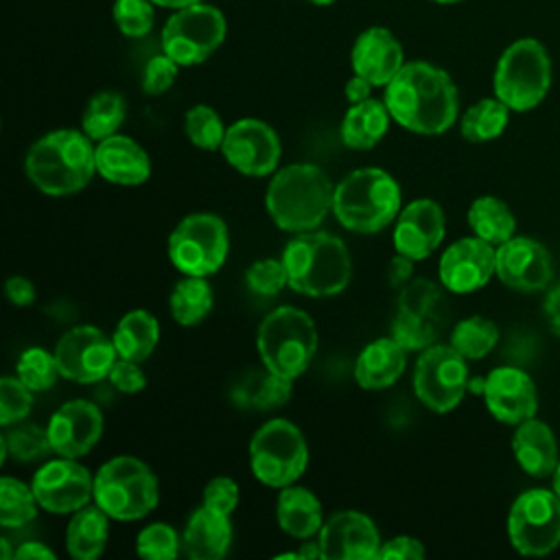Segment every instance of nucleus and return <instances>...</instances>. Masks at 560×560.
<instances>
[{
    "instance_id": "f257e3e1",
    "label": "nucleus",
    "mask_w": 560,
    "mask_h": 560,
    "mask_svg": "<svg viewBox=\"0 0 560 560\" xmlns=\"http://www.w3.org/2000/svg\"><path fill=\"white\" fill-rule=\"evenodd\" d=\"M383 101L396 125L420 136L448 131L459 114L455 81L446 70L429 61H405L385 85Z\"/></svg>"
},
{
    "instance_id": "f03ea898",
    "label": "nucleus",
    "mask_w": 560,
    "mask_h": 560,
    "mask_svg": "<svg viewBox=\"0 0 560 560\" xmlns=\"http://www.w3.org/2000/svg\"><path fill=\"white\" fill-rule=\"evenodd\" d=\"M94 149L96 142L83 129H52L28 147L24 173L48 197L77 195L96 175Z\"/></svg>"
},
{
    "instance_id": "7ed1b4c3",
    "label": "nucleus",
    "mask_w": 560,
    "mask_h": 560,
    "mask_svg": "<svg viewBox=\"0 0 560 560\" xmlns=\"http://www.w3.org/2000/svg\"><path fill=\"white\" fill-rule=\"evenodd\" d=\"M335 186L315 164H287L278 168L265 192V208L282 232L300 234L317 230L332 212Z\"/></svg>"
},
{
    "instance_id": "20e7f679",
    "label": "nucleus",
    "mask_w": 560,
    "mask_h": 560,
    "mask_svg": "<svg viewBox=\"0 0 560 560\" xmlns=\"http://www.w3.org/2000/svg\"><path fill=\"white\" fill-rule=\"evenodd\" d=\"M280 258L289 287L306 298L337 295L352 280V258L346 243L324 230L293 234Z\"/></svg>"
},
{
    "instance_id": "39448f33",
    "label": "nucleus",
    "mask_w": 560,
    "mask_h": 560,
    "mask_svg": "<svg viewBox=\"0 0 560 560\" xmlns=\"http://www.w3.org/2000/svg\"><path fill=\"white\" fill-rule=\"evenodd\" d=\"M400 208V184L385 168L361 166L335 184L332 214L350 232L376 234L396 221Z\"/></svg>"
},
{
    "instance_id": "423d86ee",
    "label": "nucleus",
    "mask_w": 560,
    "mask_h": 560,
    "mask_svg": "<svg viewBox=\"0 0 560 560\" xmlns=\"http://www.w3.org/2000/svg\"><path fill=\"white\" fill-rule=\"evenodd\" d=\"M319 335L313 317L291 304L267 313L256 330V350L262 365L280 376H302L317 352Z\"/></svg>"
},
{
    "instance_id": "0eeeda50",
    "label": "nucleus",
    "mask_w": 560,
    "mask_h": 560,
    "mask_svg": "<svg viewBox=\"0 0 560 560\" xmlns=\"http://www.w3.org/2000/svg\"><path fill=\"white\" fill-rule=\"evenodd\" d=\"M94 503L114 521H138L160 503L153 468L136 455H114L94 472Z\"/></svg>"
},
{
    "instance_id": "6e6552de",
    "label": "nucleus",
    "mask_w": 560,
    "mask_h": 560,
    "mask_svg": "<svg viewBox=\"0 0 560 560\" xmlns=\"http://www.w3.org/2000/svg\"><path fill=\"white\" fill-rule=\"evenodd\" d=\"M551 88V57L536 37L514 39L499 57L492 77L494 96L512 112H529Z\"/></svg>"
},
{
    "instance_id": "1a4fd4ad",
    "label": "nucleus",
    "mask_w": 560,
    "mask_h": 560,
    "mask_svg": "<svg viewBox=\"0 0 560 560\" xmlns=\"http://www.w3.org/2000/svg\"><path fill=\"white\" fill-rule=\"evenodd\" d=\"M252 475L269 488L298 483L308 466V444L298 424L287 418L262 422L249 440Z\"/></svg>"
},
{
    "instance_id": "9d476101",
    "label": "nucleus",
    "mask_w": 560,
    "mask_h": 560,
    "mask_svg": "<svg viewBox=\"0 0 560 560\" xmlns=\"http://www.w3.org/2000/svg\"><path fill=\"white\" fill-rule=\"evenodd\" d=\"M166 254L182 276H214L230 254L228 223L214 212H190L168 234Z\"/></svg>"
},
{
    "instance_id": "9b49d317",
    "label": "nucleus",
    "mask_w": 560,
    "mask_h": 560,
    "mask_svg": "<svg viewBox=\"0 0 560 560\" xmlns=\"http://www.w3.org/2000/svg\"><path fill=\"white\" fill-rule=\"evenodd\" d=\"M442 289L427 278H416L398 289L389 332L409 352L438 343L444 332L448 304Z\"/></svg>"
},
{
    "instance_id": "f8f14e48",
    "label": "nucleus",
    "mask_w": 560,
    "mask_h": 560,
    "mask_svg": "<svg viewBox=\"0 0 560 560\" xmlns=\"http://www.w3.org/2000/svg\"><path fill=\"white\" fill-rule=\"evenodd\" d=\"M225 33L228 22L221 9L197 2L173 11L162 26L160 44L162 52L179 66H199L223 44Z\"/></svg>"
},
{
    "instance_id": "ddd939ff",
    "label": "nucleus",
    "mask_w": 560,
    "mask_h": 560,
    "mask_svg": "<svg viewBox=\"0 0 560 560\" xmlns=\"http://www.w3.org/2000/svg\"><path fill=\"white\" fill-rule=\"evenodd\" d=\"M470 389L466 359L451 343H433L420 350L413 365V394L435 413L455 409Z\"/></svg>"
},
{
    "instance_id": "4468645a",
    "label": "nucleus",
    "mask_w": 560,
    "mask_h": 560,
    "mask_svg": "<svg viewBox=\"0 0 560 560\" xmlns=\"http://www.w3.org/2000/svg\"><path fill=\"white\" fill-rule=\"evenodd\" d=\"M508 536L523 556H547L560 545V497L556 490L529 488L508 512Z\"/></svg>"
},
{
    "instance_id": "2eb2a0df",
    "label": "nucleus",
    "mask_w": 560,
    "mask_h": 560,
    "mask_svg": "<svg viewBox=\"0 0 560 560\" xmlns=\"http://www.w3.org/2000/svg\"><path fill=\"white\" fill-rule=\"evenodd\" d=\"M52 352L61 378L81 385L107 378L112 365L118 359L112 335H105L98 326L92 324H79L66 330L57 339Z\"/></svg>"
},
{
    "instance_id": "dca6fc26",
    "label": "nucleus",
    "mask_w": 560,
    "mask_h": 560,
    "mask_svg": "<svg viewBox=\"0 0 560 560\" xmlns=\"http://www.w3.org/2000/svg\"><path fill=\"white\" fill-rule=\"evenodd\" d=\"M221 155L245 177H269L280 166L282 142L269 122L260 118H238L228 125Z\"/></svg>"
},
{
    "instance_id": "f3484780",
    "label": "nucleus",
    "mask_w": 560,
    "mask_h": 560,
    "mask_svg": "<svg viewBox=\"0 0 560 560\" xmlns=\"http://www.w3.org/2000/svg\"><path fill=\"white\" fill-rule=\"evenodd\" d=\"M31 488L42 510L50 514H72L94 501V472L79 459H46L31 477Z\"/></svg>"
},
{
    "instance_id": "a211bd4d",
    "label": "nucleus",
    "mask_w": 560,
    "mask_h": 560,
    "mask_svg": "<svg viewBox=\"0 0 560 560\" xmlns=\"http://www.w3.org/2000/svg\"><path fill=\"white\" fill-rule=\"evenodd\" d=\"M497 273V247L479 236L451 243L438 262L440 284L451 293H472Z\"/></svg>"
},
{
    "instance_id": "6ab92c4d",
    "label": "nucleus",
    "mask_w": 560,
    "mask_h": 560,
    "mask_svg": "<svg viewBox=\"0 0 560 560\" xmlns=\"http://www.w3.org/2000/svg\"><path fill=\"white\" fill-rule=\"evenodd\" d=\"M317 542L324 560H378L381 534L376 523L359 510H339L330 514Z\"/></svg>"
},
{
    "instance_id": "aec40b11",
    "label": "nucleus",
    "mask_w": 560,
    "mask_h": 560,
    "mask_svg": "<svg viewBox=\"0 0 560 560\" xmlns=\"http://www.w3.org/2000/svg\"><path fill=\"white\" fill-rule=\"evenodd\" d=\"M46 429L55 455L81 459L98 444L105 429V418L98 405L92 400L72 398L55 409Z\"/></svg>"
},
{
    "instance_id": "412c9836",
    "label": "nucleus",
    "mask_w": 560,
    "mask_h": 560,
    "mask_svg": "<svg viewBox=\"0 0 560 560\" xmlns=\"http://www.w3.org/2000/svg\"><path fill=\"white\" fill-rule=\"evenodd\" d=\"M499 280L523 293H534L551 284L553 260L549 249L529 236H512L497 245V273Z\"/></svg>"
},
{
    "instance_id": "4be33fe9",
    "label": "nucleus",
    "mask_w": 560,
    "mask_h": 560,
    "mask_svg": "<svg viewBox=\"0 0 560 560\" xmlns=\"http://www.w3.org/2000/svg\"><path fill=\"white\" fill-rule=\"evenodd\" d=\"M481 394L492 418L510 427L534 418L538 411L536 383L525 370L516 365L494 368L483 378Z\"/></svg>"
},
{
    "instance_id": "5701e85b",
    "label": "nucleus",
    "mask_w": 560,
    "mask_h": 560,
    "mask_svg": "<svg viewBox=\"0 0 560 560\" xmlns=\"http://www.w3.org/2000/svg\"><path fill=\"white\" fill-rule=\"evenodd\" d=\"M446 217L438 201L433 199H413L400 208L394 221V249L409 256L411 260L429 258L444 241Z\"/></svg>"
},
{
    "instance_id": "b1692460",
    "label": "nucleus",
    "mask_w": 560,
    "mask_h": 560,
    "mask_svg": "<svg viewBox=\"0 0 560 560\" xmlns=\"http://www.w3.org/2000/svg\"><path fill=\"white\" fill-rule=\"evenodd\" d=\"M350 66L354 74H361L374 88H385L405 66L402 44L385 26H370L354 39Z\"/></svg>"
},
{
    "instance_id": "393cba45",
    "label": "nucleus",
    "mask_w": 560,
    "mask_h": 560,
    "mask_svg": "<svg viewBox=\"0 0 560 560\" xmlns=\"http://www.w3.org/2000/svg\"><path fill=\"white\" fill-rule=\"evenodd\" d=\"M96 175L116 186H140L151 177V158L131 136L114 133L96 142Z\"/></svg>"
},
{
    "instance_id": "a878e982",
    "label": "nucleus",
    "mask_w": 560,
    "mask_h": 560,
    "mask_svg": "<svg viewBox=\"0 0 560 560\" xmlns=\"http://www.w3.org/2000/svg\"><path fill=\"white\" fill-rule=\"evenodd\" d=\"M232 521L228 514L199 505L186 518L182 553L190 560H219L232 545Z\"/></svg>"
},
{
    "instance_id": "bb28decb",
    "label": "nucleus",
    "mask_w": 560,
    "mask_h": 560,
    "mask_svg": "<svg viewBox=\"0 0 560 560\" xmlns=\"http://www.w3.org/2000/svg\"><path fill=\"white\" fill-rule=\"evenodd\" d=\"M407 352L392 335L365 343L354 361L357 385L368 392L392 387L405 372Z\"/></svg>"
},
{
    "instance_id": "cd10ccee",
    "label": "nucleus",
    "mask_w": 560,
    "mask_h": 560,
    "mask_svg": "<svg viewBox=\"0 0 560 560\" xmlns=\"http://www.w3.org/2000/svg\"><path fill=\"white\" fill-rule=\"evenodd\" d=\"M512 453H514V459L518 462V466L529 477H536V479L553 477V472L560 464L556 433L551 431L549 424H545L536 416L527 418L514 427Z\"/></svg>"
},
{
    "instance_id": "c85d7f7f",
    "label": "nucleus",
    "mask_w": 560,
    "mask_h": 560,
    "mask_svg": "<svg viewBox=\"0 0 560 560\" xmlns=\"http://www.w3.org/2000/svg\"><path fill=\"white\" fill-rule=\"evenodd\" d=\"M324 510L319 497L298 483L284 486L276 497V523L278 527L298 540H308L319 534L324 525Z\"/></svg>"
},
{
    "instance_id": "c756f323",
    "label": "nucleus",
    "mask_w": 560,
    "mask_h": 560,
    "mask_svg": "<svg viewBox=\"0 0 560 560\" xmlns=\"http://www.w3.org/2000/svg\"><path fill=\"white\" fill-rule=\"evenodd\" d=\"M389 122L392 114L385 101L370 96L346 109L339 125V138L348 149L370 151L385 138Z\"/></svg>"
},
{
    "instance_id": "7c9ffc66",
    "label": "nucleus",
    "mask_w": 560,
    "mask_h": 560,
    "mask_svg": "<svg viewBox=\"0 0 560 560\" xmlns=\"http://www.w3.org/2000/svg\"><path fill=\"white\" fill-rule=\"evenodd\" d=\"M109 516L94 501L70 514L66 525V551L74 560H96L109 538Z\"/></svg>"
},
{
    "instance_id": "2f4dec72",
    "label": "nucleus",
    "mask_w": 560,
    "mask_h": 560,
    "mask_svg": "<svg viewBox=\"0 0 560 560\" xmlns=\"http://www.w3.org/2000/svg\"><path fill=\"white\" fill-rule=\"evenodd\" d=\"M112 341L120 359L144 363L160 343V322L147 308H133L116 322Z\"/></svg>"
},
{
    "instance_id": "473e14b6",
    "label": "nucleus",
    "mask_w": 560,
    "mask_h": 560,
    "mask_svg": "<svg viewBox=\"0 0 560 560\" xmlns=\"http://www.w3.org/2000/svg\"><path fill=\"white\" fill-rule=\"evenodd\" d=\"M214 306V289L203 276H182L168 293V313L179 326L201 324Z\"/></svg>"
},
{
    "instance_id": "72a5a7b5",
    "label": "nucleus",
    "mask_w": 560,
    "mask_h": 560,
    "mask_svg": "<svg viewBox=\"0 0 560 560\" xmlns=\"http://www.w3.org/2000/svg\"><path fill=\"white\" fill-rule=\"evenodd\" d=\"M468 225L475 236L492 243L494 247L505 243L516 232V217L510 210V206L494 197V195H481L477 197L466 212Z\"/></svg>"
},
{
    "instance_id": "f704fd0d",
    "label": "nucleus",
    "mask_w": 560,
    "mask_h": 560,
    "mask_svg": "<svg viewBox=\"0 0 560 560\" xmlns=\"http://www.w3.org/2000/svg\"><path fill=\"white\" fill-rule=\"evenodd\" d=\"M510 112L512 109L497 96L481 98L462 114L459 133L464 136V140L475 144L497 140L508 127Z\"/></svg>"
},
{
    "instance_id": "c9c22d12",
    "label": "nucleus",
    "mask_w": 560,
    "mask_h": 560,
    "mask_svg": "<svg viewBox=\"0 0 560 560\" xmlns=\"http://www.w3.org/2000/svg\"><path fill=\"white\" fill-rule=\"evenodd\" d=\"M52 453L48 429L31 422H15L4 427L0 435V464L11 455L15 462H44Z\"/></svg>"
},
{
    "instance_id": "e433bc0d",
    "label": "nucleus",
    "mask_w": 560,
    "mask_h": 560,
    "mask_svg": "<svg viewBox=\"0 0 560 560\" xmlns=\"http://www.w3.org/2000/svg\"><path fill=\"white\" fill-rule=\"evenodd\" d=\"M127 116V103L122 94L114 90L96 92L83 107L81 114V129L85 136H90L94 142L109 138L118 133L120 125Z\"/></svg>"
},
{
    "instance_id": "4c0bfd02",
    "label": "nucleus",
    "mask_w": 560,
    "mask_h": 560,
    "mask_svg": "<svg viewBox=\"0 0 560 560\" xmlns=\"http://www.w3.org/2000/svg\"><path fill=\"white\" fill-rule=\"evenodd\" d=\"M448 343L466 359V361H477L488 357L494 346L499 343V326L483 317V315H470L464 317L455 324L451 330Z\"/></svg>"
},
{
    "instance_id": "58836bf2",
    "label": "nucleus",
    "mask_w": 560,
    "mask_h": 560,
    "mask_svg": "<svg viewBox=\"0 0 560 560\" xmlns=\"http://www.w3.org/2000/svg\"><path fill=\"white\" fill-rule=\"evenodd\" d=\"M39 503L31 483L4 475L0 479V525L4 529H20L35 521Z\"/></svg>"
},
{
    "instance_id": "ea45409f",
    "label": "nucleus",
    "mask_w": 560,
    "mask_h": 560,
    "mask_svg": "<svg viewBox=\"0 0 560 560\" xmlns=\"http://www.w3.org/2000/svg\"><path fill=\"white\" fill-rule=\"evenodd\" d=\"M225 122L210 105H192L184 114V133L188 142L201 151H221L225 138Z\"/></svg>"
},
{
    "instance_id": "a19ab883",
    "label": "nucleus",
    "mask_w": 560,
    "mask_h": 560,
    "mask_svg": "<svg viewBox=\"0 0 560 560\" xmlns=\"http://www.w3.org/2000/svg\"><path fill=\"white\" fill-rule=\"evenodd\" d=\"M15 376L28 385L35 394L50 389L59 374V365L55 359V352H50L44 346H31L26 348L15 363Z\"/></svg>"
},
{
    "instance_id": "79ce46f5",
    "label": "nucleus",
    "mask_w": 560,
    "mask_h": 560,
    "mask_svg": "<svg viewBox=\"0 0 560 560\" xmlns=\"http://www.w3.org/2000/svg\"><path fill=\"white\" fill-rule=\"evenodd\" d=\"M136 553L147 560H173L182 553V534L164 521L149 523L136 536Z\"/></svg>"
},
{
    "instance_id": "37998d69",
    "label": "nucleus",
    "mask_w": 560,
    "mask_h": 560,
    "mask_svg": "<svg viewBox=\"0 0 560 560\" xmlns=\"http://www.w3.org/2000/svg\"><path fill=\"white\" fill-rule=\"evenodd\" d=\"M293 394V378L280 376L265 368V374L256 376L252 387L245 394V405H252L256 409H276L289 402Z\"/></svg>"
},
{
    "instance_id": "c03bdc74",
    "label": "nucleus",
    "mask_w": 560,
    "mask_h": 560,
    "mask_svg": "<svg viewBox=\"0 0 560 560\" xmlns=\"http://www.w3.org/2000/svg\"><path fill=\"white\" fill-rule=\"evenodd\" d=\"M245 284L252 293L262 298L278 295L289 287V276L282 258H258L245 269Z\"/></svg>"
},
{
    "instance_id": "a18cd8bd",
    "label": "nucleus",
    "mask_w": 560,
    "mask_h": 560,
    "mask_svg": "<svg viewBox=\"0 0 560 560\" xmlns=\"http://www.w3.org/2000/svg\"><path fill=\"white\" fill-rule=\"evenodd\" d=\"M33 389L18 376L0 378V424L11 427L28 418L33 409Z\"/></svg>"
},
{
    "instance_id": "49530a36",
    "label": "nucleus",
    "mask_w": 560,
    "mask_h": 560,
    "mask_svg": "<svg viewBox=\"0 0 560 560\" xmlns=\"http://www.w3.org/2000/svg\"><path fill=\"white\" fill-rule=\"evenodd\" d=\"M112 15L118 31L127 37H144L155 22L151 0H116Z\"/></svg>"
},
{
    "instance_id": "de8ad7c7",
    "label": "nucleus",
    "mask_w": 560,
    "mask_h": 560,
    "mask_svg": "<svg viewBox=\"0 0 560 560\" xmlns=\"http://www.w3.org/2000/svg\"><path fill=\"white\" fill-rule=\"evenodd\" d=\"M179 63L173 61L166 52H160L155 57H151L142 70V90L149 96H160L166 90H171V85L177 79L179 72Z\"/></svg>"
},
{
    "instance_id": "09e8293b",
    "label": "nucleus",
    "mask_w": 560,
    "mask_h": 560,
    "mask_svg": "<svg viewBox=\"0 0 560 560\" xmlns=\"http://www.w3.org/2000/svg\"><path fill=\"white\" fill-rule=\"evenodd\" d=\"M241 501L238 483L228 475L212 477L201 490V505L217 510L221 514H232Z\"/></svg>"
},
{
    "instance_id": "8fccbe9b",
    "label": "nucleus",
    "mask_w": 560,
    "mask_h": 560,
    "mask_svg": "<svg viewBox=\"0 0 560 560\" xmlns=\"http://www.w3.org/2000/svg\"><path fill=\"white\" fill-rule=\"evenodd\" d=\"M107 381L122 394H138L147 387V374L142 372L140 363L129 361V359H116L112 365Z\"/></svg>"
},
{
    "instance_id": "3c124183",
    "label": "nucleus",
    "mask_w": 560,
    "mask_h": 560,
    "mask_svg": "<svg viewBox=\"0 0 560 560\" xmlns=\"http://www.w3.org/2000/svg\"><path fill=\"white\" fill-rule=\"evenodd\" d=\"M427 556V549L420 538L409 534H398L387 540H383L378 560H422Z\"/></svg>"
},
{
    "instance_id": "603ef678",
    "label": "nucleus",
    "mask_w": 560,
    "mask_h": 560,
    "mask_svg": "<svg viewBox=\"0 0 560 560\" xmlns=\"http://www.w3.org/2000/svg\"><path fill=\"white\" fill-rule=\"evenodd\" d=\"M4 295L13 306H31L37 298V289L26 276H9L4 282Z\"/></svg>"
},
{
    "instance_id": "864d4df0",
    "label": "nucleus",
    "mask_w": 560,
    "mask_h": 560,
    "mask_svg": "<svg viewBox=\"0 0 560 560\" xmlns=\"http://www.w3.org/2000/svg\"><path fill=\"white\" fill-rule=\"evenodd\" d=\"M413 262L409 256L405 254H394L392 260L387 262V269H385V278H387V284L394 287V289H402L407 282L413 280Z\"/></svg>"
},
{
    "instance_id": "5fc2aeb1",
    "label": "nucleus",
    "mask_w": 560,
    "mask_h": 560,
    "mask_svg": "<svg viewBox=\"0 0 560 560\" xmlns=\"http://www.w3.org/2000/svg\"><path fill=\"white\" fill-rule=\"evenodd\" d=\"M542 315L553 335L560 337V282L549 289L542 302Z\"/></svg>"
},
{
    "instance_id": "6e6d98bb",
    "label": "nucleus",
    "mask_w": 560,
    "mask_h": 560,
    "mask_svg": "<svg viewBox=\"0 0 560 560\" xmlns=\"http://www.w3.org/2000/svg\"><path fill=\"white\" fill-rule=\"evenodd\" d=\"M372 88L374 85L368 79H363L361 74H352L346 81V85H343V96H346V101L350 105H354V103H361V101L370 98L372 96Z\"/></svg>"
},
{
    "instance_id": "4d7b16f0",
    "label": "nucleus",
    "mask_w": 560,
    "mask_h": 560,
    "mask_svg": "<svg viewBox=\"0 0 560 560\" xmlns=\"http://www.w3.org/2000/svg\"><path fill=\"white\" fill-rule=\"evenodd\" d=\"M20 560H33V558H42V560H55V551L50 547H46L39 540H26L15 549V556Z\"/></svg>"
},
{
    "instance_id": "13d9d810",
    "label": "nucleus",
    "mask_w": 560,
    "mask_h": 560,
    "mask_svg": "<svg viewBox=\"0 0 560 560\" xmlns=\"http://www.w3.org/2000/svg\"><path fill=\"white\" fill-rule=\"evenodd\" d=\"M151 2L158 7H164V9H184V7H190V4H197L203 0H151Z\"/></svg>"
},
{
    "instance_id": "bf43d9fd",
    "label": "nucleus",
    "mask_w": 560,
    "mask_h": 560,
    "mask_svg": "<svg viewBox=\"0 0 560 560\" xmlns=\"http://www.w3.org/2000/svg\"><path fill=\"white\" fill-rule=\"evenodd\" d=\"M0 545H2V558L4 560H9L13 553H11V549H9V540L7 538H0Z\"/></svg>"
},
{
    "instance_id": "052dcab7",
    "label": "nucleus",
    "mask_w": 560,
    "mask_h": 560,
    "mask_svg": "<svg viewBox=\"0 0 560 560\" xmlns=\"http://www.w3.org/2000/svg\"><path fill=\"white\" fill-rule=\"evenodd\" d=\"M553 490H556V494L560 497V464H558V468H556V472H553Z\"/></svg>"
},
{
    "instance_id": "680f3d73",
    "label": "nucleus",
    "mask_w": 560,
    "mask_h": 560,
    "mask_svg": "<svg viewBox=\"0 0 560 560\" xmlns=\"http://www.w3.org/2000/svg\"><path fill=\"white\" fill-rule=\"evenodd\" d=\"M308 2H313V4H319V7H326V4H332L335 0H308Z\"/></svg>"
},
{
    "instance_id": "e2e57ef3",
    "label": "nucleus",
    "mask_w": 560,
    "mask_h": 560,
    "mask_svg": "<svg viewBox=\"0 0 560 560\" xmlns=\"http://www.w3.org/2000/svg\"><path fill=\"white\" fill-rule=\"evenodd\" d=\"M431 2H440V4H453V2H462V0H431Z\"/></svg>"
}]
</instances>
